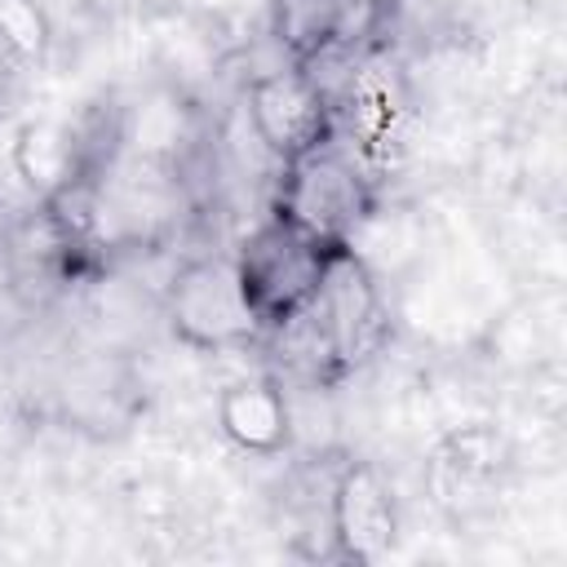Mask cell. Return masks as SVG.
Returning <instances> with one entry per match:
<instances>
[{
  "instance_id": "cell-1",
  "label": "cell",
  "mask_w": 567,
  "mask_h": 567,
  "mask_svg": "<svg viewBox=\"0 0 567 567\" xmlns=\"http://www.w3.org/2000/svg\"><path fill=\"white\" fill-rule=\"evenodd\" d=\"M385 332H390V310L381 297V279L354 244H341L310 306L270 337L292 346V354L310 368L315 381H337L354 372L363 359H372L385 346Z\"/></svg>"
},
{
  "instance_id": "cell-2",
  "label": "cell",
  "mask_w": 567,
  "mask_h": 567,
  "mask_svg": "<svg viewBox=\"0 0 567 567\" xmlns=\"http://www.w3.org/2000/svg\"><path fill=\"white\" fill-rule=\"evenodd\" d=\"M377 213V186L368 168L332 137L275 173L270 217L323 239V244H359L363 226Z\"/></svg>"
},
{
  "instance_id": "cell-3",
  "label": "cell",
  "mask_w": 567,
  "mask_h": 567,
  "mask_svg": "<svg viewBox=\"0 0 567 567\" xmlns=\"http://www.w3.org/2000/svg\"><path fill=\"white\" fill-rule=\"evenodd\" d=\"M337 248L341 244H323V239L288 226L284 217H266L257 230H248V239L230 257H235L244 297L261 323V337L279 332L310 306Z\"/></svg>"
},
{
  "instance_id": "cell-4",
  "label": "cell",
  "mask_w": 567,
  "mask_h": 567,
  "mask_svg": "<svg viewBox=\"0 0 567 567\" xmlns=\"http://www.w3.org/2000/svg\"><path fill=\"white\" fill-rule=\"evenodd\" d=\"M164 319H168V332L199 354L248 350L261 337V323L244 297L235 257L226 252H199L173 270L164 288Z\"/></svg>"
},
{
  "instance_id": "cell-5",
  "label": "cell",
  "mask_w": 567,
  "mask_h": 567,
  "mask_svg": "<svg viewBox=\"0 0 567 567\" xmlns=\"http://www.w3.org/2000/svg\"><path fill=\"white\" fill-rule=\"evenodd\" d=\"M244 120L252 142L275 159V168L337 137L332 97L297 62L266 66L244 84Z\"/></svg>"
},
{
  "instance_id": "cell-6",
  "label": "cell",
  "mask_w": 567,
  "mask_h": 567,
  "mask_svg": "<svg viewBox=\"0 0 567 567\" xmlns=\"http://www.w3.org/2000/svg\"><path fill=\"white\" fill-rule=\"evenodd\" d=\"M328 558L337 563H377L399 540V501L390 478L372 461H341L323 496Z\"/></svg>"
},
{
  "instance_id": "cell-7",
  "label": "cell",
  "mask_w": 567,
  "mask_h": 567,
  "mask_svg": "<svg viewBox=\"0 0 567 567\" xmlns=\"http://www.w3.org/2000/svg\"><path fill=\"white\" fill-rule=\"evenodd\" d=\"M217 430L221 439L257 461H270L288 452L292 443V408L279 385V377L257 372V377H235L217 394Z\"/></svg>"
},
{
  "instance_id": "cell-8",
  "label": "cell",
  "mask_w": 567,
  "mask_h": 567,
  "mask_svg": "<svg viewBox=\"0 0 567 567\" xmlns=\"http://www.w3.org/2000/svg\"><path fill=\"white\" fill-rule=\"evenodd\" d=\"M509 470V443L501 430L492 425H465V430H452L434 461H430V487L439 501H465L478 496L483 487L501 483V474Z\"/></svg>"
},
{
  "instance_id": "cell-9",
  "label": "cell",
  "mask_w": 567,
  "mask_h": 567,
  "mask_svg": "<svg viewBox=\"0 0 567 567\" xmlns=\"http://www.w3.org/2000/svg\"><path fill=\"white\" fill-rule=\"evenodd\" d=\"M13 177L35 195V204L53 199L71 182H80V133L62 120H27L9 146Z\"/></svg>"
},
{
  "instance_id": "cell-10",
  "label": "cell",
  "mask_w": 567,
  "mask_h": 567,
  "mask_svg": "<svg viewBox=\"0 0 567 567\" xmlns=\"http://www.w3.org/2000/svg\"><path fill=\"white\" fill-rule=\"evenodd\" d=\"M261 13L270 22V35L284 49V62L310 66L323 53L346 44L337 0H266Z\"/></svg>"
},
{
  "instance_id": "cell-11",
  "label": "cell",
  "mask_w": 567,
  "mask_h": 567,
  "mask_svg": "<svg viewBox=\"0 0 567 567\" xmlns=\"http://www.w3.org/2000/svg\"><path fill=\"white\" fill-rule=\"evenodd\" d=\"M0 44L18 66L44 62L53 44V22L44 0H0Z\"/></svg>"
},
{
  "instance_id": "cell-12",
  "label": "cell",
  "mask_w": 567,
  "mask_h": 567,
  "mask_svg": "<svg viewBox=\"0 0 567 567\" xmlns=\"http://www.w3.org/2000/svg\"><path fill=\"white\" fill-rule=\"evenodd\" d=\"M190 13L208 18V22H230V18H244L252 9H261L266 0H182Z\"/></svg>"
}]
</instances>
